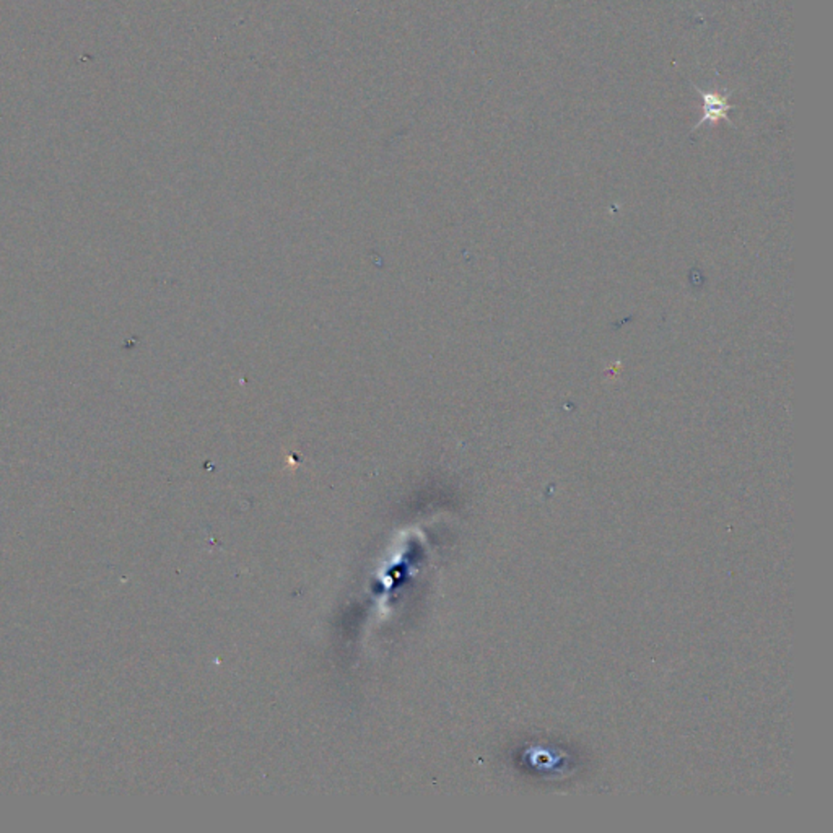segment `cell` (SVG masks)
Listing matches in <instances>:
<instances>
[{
  "label": "cell",
  "mask_w": 833,
  "mask_h": 833,
  "mask_svg": "<svg viewBox=\"0 0 833 833\" xmlns=\"http://www.w3.org/2000/svg\"><path fill=\"white\" fill-rule=\"evenodd\" d=\"M695 90L698 93V96L702 98V117L700 121L695 124L694 129L692 131H697L698 127H702L703 124H715L719 123V121H726V123L731 124V119H729V111L736 108L734 105H729V98L733 96V92L721 93L718 90H713V92H703L702 88L694 85Z\"/></svg>",
  "instance_id": "6da1fadb"
}]
</instances>
